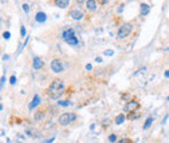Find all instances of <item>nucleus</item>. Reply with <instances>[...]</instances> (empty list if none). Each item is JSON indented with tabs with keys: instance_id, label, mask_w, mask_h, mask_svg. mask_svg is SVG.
<instances>
[{
	"instance_id": "1",
	"label": "nucleus",
	"mask_w": 169,
	"mask_h": 143,
	"mask_svg": "<svg viewBox=\"0 0 169 143\" xmlns=\"http://www.w3.org/2000/svg\"><path fill=\"white\" fill-rule=\"evenodd\" d=\"M64 90H65V83L61 78H55L54 81L51 82V85L48 86L47 89V95L51 98V99H59L61 98V95L64 94Z\"/></svg>"
},
{
	"instance_id": "2",
	"label": "nucleus",
	"mask_w": 169,
	"mask_h": 143,
	"mask_svg": "<svg viewBox=\"0 0 169 143\" xmlns=\"http://www.w3.org/2000/svg\"><path fill=\"white\" fill-rule=\"evenodd\" d=\"M63 39L65 40V42L69 44V46H77L78 44V38L76 36V34H74V30L73 29H68L65 31L63 33Z\"/></svg>"
},
{
	"instance_id": "3",
	"label": "nucleus",
	"mask_w": 169,
	"mask_h": 143,
	"mask_svg": "<svg viewBox=\"0 0 169 143\" xmlns=\"http://www.w3.org/2000/svg\"><path fill=\"white\" fill-rule=\"evenodd\" d=\"M76 118H77V116L74 113H72V112H65V113L60 115L59 124L61 126H68L69 124H72L73 121H76Z\"/></svg>"
},
{
	"instance_id": "4",
	"label": "nucleus",
	"mask_w": 169,
	"mask_h": 143,
	"mask_svg": "<svg viewBox=\"0 0 169 143\" xmlns=\"http://www.w3.org/2000/svg\"><path fill=\"white\" fill-rule=\"evenodd\" d=\"M133 31V25L129 24V22H126V24H122L120 26L118 31H117V39H124L126 38L129 34Z\"/></svg>"
},
{
	"instance_id": "5",
	"label": "nucleus",
	"mask_w": 169,
	"mask_h": 143,
	"mask_svg": "<svg viewBox=\"0 0 169 143\" xmlns=\"http://www.w3.org/2000/svg\"><path fill=\"white\" fill-rule=\"evenodd\" d=\"M51 69L54 73H63L64 69H65V65L60 59H54L51 61Z\"/></svg>"
},
{
	"instance_id": "6",
	"label": "nucleus",
	"mask_w": 169,
	"mask_h": 143,
	"mask_svg": "<svg viewBox=\"0 0 169 143\" xmlns=\"http://www.w3.org/2000/svg\"><path fill=\"white\" fill-rule=\"evenodd\" d=\"M139 108H141V103L138 100H129L125 104V107H124V111L127 112V113H130V112L138 111Z\"/></svg>"
},
{
	"instance_id": "7",
	"label": "nucleus",
	"mask_w": 169,
	"mask_h": 143,
	"mask_svg": "<svg viewBox=\"0 0 169 143\" xmlns=\"http://www.w3.org/2000/svg\"><path fill=\"white\" fill-rule=\"evenodd\" d=\"M70 18H73L74 21H81L82 18H83V12L80 9H73V10H70Z\"/></svg>"
},
{
	"instance_id": "8",
	"label": "nucleus",
	"mask_w": 169,
	"mask_h": 143,
	"mask_svg": "<svg viewBox=\"0 0 169 143\" xmlns=\"http://www.w3.org/2000/svg\"><path fill=\"white\" fill-rule=\"evenodd\" d=\"M44 65V63H43V60L40 59V57H34L33 59V68L35 70H39V69H42Z\"/></svg>"
},
{
	"instance_id": "9",
	"label": "nucleus",
	"mask_w": 169,
	"mask_h": 143,
	"mask_svg": "<svg viewBox=\"0 0 169 143\" xmlns=\"http://www.w3.org/2000/svg\"><path fill=\"white\" fill-rule=\"evenodd\" d=\"M150 5L148 4H146V3H142L141 7H139V14L142 17H144V16H147V14L150 13Z\"/></svg>"
},
{
	"instance_id": "10",
	"label": "nucleus",
	"mask_w": 169,
	"mask_h": 143,
	"mask_svg": "<svg viewBox=\"0 0 169 143\" xmlns=\"http://www.w3.org/2000/svg\"><path fill=\"white\" fill-rule=\"evenodd\" d=\"M39 104H40V96L39 95H34L31 103L29 104V109H35Z\"/></svg>"
},
{
	"instance_id": "11",
	"label": "nucleus",
	"mask_w": 169,
	"mask_h": 143,
	"mask_svg": "<svg viewBox=\"0 0 169 143\" xmlns=\"http://www.w3.org/2000/svg\"><path fill=\"white\" fill-rule=\"evenodd\" d=\"M86 7H87V9L90 10V12H95L96 8H98L95 0H86Z\"/></svg>"
},
{
	"instance_id": "12",
	"label": "nucleus",
	"mask_w": 169,
	"mask_h": 143,
	"mask_svg": "<svg viewBox=\"0 0 169 143\" xmlns=\"http://www.w3.org/2000/svg\"><path fill=\"white\" fill-rule=\"evenodd\" d=\"M69 3H70V0H55V4L57 5L59 8H61V9L68 8Z\"/></svg>"
},
{
	"instance_id": "13",
	"label": "nucleus",
	"mask_w": 169,
	"mask_h": 143,
	"mask_svg": "<svg viewBox=\"0 0 169 143\" xmlns=\"http://www.w3.org/2000/svg\"><path fill=\"white\" fill-rule=\"evenodd\" d=\"M142 116V112H139V109L138 111H134V112H130V113H127V118L131 120V121H134V120L139 118Z\"/></svg>"
},
{
	"instance_id": "14",
	"label": "nucleus",
	"mask_w": 169,
	"mask_h": 143,
	"mask_svg": "<svg viewBox=\"0 0 169 143\" xmlns=\"http://www.w3.org/2000/svg\"><path fill=\"white\" fill-rule=\"evenodd\" d=\"M47 20V14L44 12H38L35 14V21L36 22H44Z\"/></svg>"
},
{
	"instance_id": "15",
	"label": "nucleus",
	"mask_w": 169,
	"mask_h": 143,
	"mask_svg": "<svg viewBox=\"0 0 169 143\" xmlns=\"http://www.w3.org/2000/svg\"><path fill=\"white\" fill-rule=\"evenodd\" d=\"M44 116H46V112L44 111H38L35 115H34V120H35V121H40V120L44 118Z\"/></svg>"
},
{
	"instance_id": "16",
	"label": "nucleus",
	"mask_w": 169,
	"mask_h": 143,
	"mask_svg": "<svg viewBox=\"0 0 169 143\" xmlns=\"http://www.w3.org/2000/svg\"><path fill=\"white\" fill-rule=\"evenodd\" d=\"M125 115L121 113V115H118V116H116V118H115V124L116 125H121V124H124V121H125Z\"/></svg>"
},
{
	"instance_id": "17",
	"label": "nucleus",
	"mask_w": 169,
	"mask_h": 143,
	"mask_svg": "<svg viewBox=\"0 0 169 143\" xmlns=\"http://www.w3.org/2000/svg\"><path fill=\"white\" fill-rule=\"evenodd\" d=\"M152 122H153V117H148L147 120H146V122L143 124V130H147L148 127L152 125Z\"/></svg>"
},
{
	"instance_id": "18",
	"label": "nucleus",
	"mask_w": 169,
	"mask_h": 143,
	"mask_svg": "<svg viewBox=\"0 0 169 143\" xmlns=\"http://www.w3.org/2000/svg\"><path fill=\"white\" fill-rule=\"evenodd\" d=\"M59 105H61V107H68V105H70V101L68 100H61V101H57Z\"/></svg>"
},
{
	"instance_id": "19",
	"label": "nucleus",
	"mask_w": 169,
	"mask_h": 143,
	"mask_svg": "<svg viewBox=\"0 0 169 143\" xmlns=\"http://www.w3.org/2000/svg\"><path fill=\"white\" fill-rule=\"evenodd\" d=\"M21 30H20V34H21V36L22 38H25V35H26V28L24 25H21V28H20Z\"/></svg>"
},
{
	"instance_id": "20",
	"label": "nucleus",
	"mask_w": 169,
	"mask_h": 143,
	"mask_svg": "<svg viewBox=\"0 0 169 143\" xmlns=\"http://www.w3.org/2000/svg\"><path fill=\"white\" fill-rule=\"evenodd\" d=\"M108 139H109V142H111V143H115L116 141H117V137H116L115 134H111V135H109V138H108Z\"/></svg>"
},
{
	"instance_id": "21",
	"label": "nucleus",
	"mask_w": 169,
	"mask_h": 143,
	"mask_svg": "<svg viewBox=\"0 0 169 143\" xmlns=\"http://www.w3.org/2000/svg\"><path fill=\"white\" fill-rule=\"evenodd\" d=\"M117 143H131V139H129V138H122V139H120Z\"/></svg>"
},
{
	"instance_id": "22",
	"label": "nucleus",
	"mask_w": 169,
	"mask_h": 143,
	"mask_svg": "<svg viewBox=\"0 0 169 143\" xmlns=\"http://www.w3.org/2000/svg\"><path fill=\"white\" fill-rule=\"evenodd\" d=\"M104 55H106V56H112V55H113V50H107V51H104Z\"/></svg>"
},
{
	"instance_id": "23",
	"label": "nucleus",
	"mask_w": 169,
	"mask_h": 143,
	"mask_svg": "<svg viewBox=\"0 0 169 143\" xmlns=\"http://www.w3.org/2000/svg\"><path fill=\"white\" fill-rule=\"evenodd\" d=\"M16 81H17V78H16V76H12V77H10V80H9V82H10V85H14V83H16Z\"/></svg>"
},
{
	"instance_id": "24",
	"label": "nucleus",
	"mask_w": 169,
	"mask_h": 143,
	"mask_svg": "<svg viewBox=\"0 0 169 143\" xmlns=\"http://www.w3.org/2000/svg\"><path fill=\"white\" fill-rule=\"evenodd\" d=\"M22 9H24V12H26V13H28L29 10H30V8H29L28 4H24V5H22Z\"/></svg>"
},
{
	"instance_id": "25",
	"label": "nucleus",
	"mask_w": 169,
	"mask_h": 143,
	"mask_svg": "<svg viewBox=\"0 0 169 143\" xmlns=\"http://www.w3.org/2000/svg\"><path fill=\"white\" fill-rule=\"evenodd\" d=\"M3 36H4V39H9V38H10V33L5 31L4 34H3Z\"/></svg>"
},
{
	"instance_id": "26",
	"label": "nucleus",
	"mask_w": 169,
	"mask_h": 143,
	"mask_svg": "<svg viewBox=\"0 0 169 143\" xmlns=\"http://www.w3.org/2000/svg\"><path fill=\"white\" fill-rule=\"evenodd\" d=\"M5 81H7V80H5V76H3V77H1V82H0V83H1V89H3V86H4Z\"/></svg>"
},
{
	"instance_id": "27",
	"label": "nucleus",
	"mask_w": 169,
	"mask_h": 143,
	"mask_svg": "<svg viewBox=\"0 0 169 143\" xmlns=\"http://www.w3.org/2000/svg\"><path fill=\"white\" fill-rule=\"evenodd\" d=\"M108 1H109V0H99V3H100V4H107Z\"/></svg>"
},
{
	"instance_id": "28",
	"label": "nucleus",
	"mask_w": 169,
	"mask_h": 143,
	"mask_svg": "<svg viewBox=\"0 0 169 143\" xmlns=\"http://www.w3.org/2000/svg\"><path fill=\"white\" fill-rule=\"evenodd\" d=\"M109 122H111L109 120H104V121H103V125H104V126H107V125H108V124H109Z\"/></svg>"
},
{
	"instance_id": "29",
	"label": "nucleus",
	"mask_w": 169,
	"mask_h": 143,
	"mask_svg": "<svg viewBox=\"0 0 169 143\" xmlns=\"http://www.w3.org/2000/svg\"><path fill=\"white\" fill-rule=\"evenodd\" d=\"M164 76L167 77V78H169V70H165V72H164Z\"/></svg>"
},
{
	"instance_id": "30",
	"label": "nucleus",
	"mask_w": 169,
	"mask_h": 143,
	"mask_svg": "<svg viewBox=\"0 0 169 143\" xmlns=\"http://www.w3.org/2000/svg\"><path fill=\"white\" fill-rule=\"evenodd\" d=\"M91 68H92V65H91V64H87V65H86V69H87V70H90V69H91Z\"/></svg>"
},
{
	"instance_id": "31",
	"label": "nucleus",
	"mask_w": 169,
	"mask_h": 143,
	"mask_svg": "<svg viewBox=\"0 0 169 143\" xmlns=\"http://www.w3.org/2000/svg\"><path fill=\"white\" fill-rule=\"evenodd\" d=\"M95 61H96V63H101L103 60H101V57H96V59H95Z\"/></svg>"
},
{
	"instance_id": "32",
	"label": "nucleus",
	"mask_w": 169,
	"mask_h": 143,
	"mask_svg": "<svg viewBox=\"0 0 169 143\" xmlns=\"http://www.w3.org/2000/svg\"><path fill=\"white\" fill-rule=\"evenodd\" d=\"M168 117H169V115H167V116H165V117H164V120H163V124H165V122H167Z\"/></svg>"
},
{
	"instance_id": "33",
	"label": "nucleus",
	"mask_w": 169,
	"mask_h": 143,
	"mask_svg": "<svg viewBox=\"0 0 169 143\" xmlns=\"http://www.w3.org/2000/svg\"><path fill=\"white\" fill-rule=\"evenodd\" d=\"M8 59H9L8 55H4V56H3V60H8Z\"/></svg>"
},
{
	"instance_id": "34",
	"label": "nucleus",
	"mask_w": 169,
	"mask_h": 143,
	"mask_svg": "<svg viewBox=\"0 0 169 143\" xmlns=\"http://www.w3.org/2000/svg\"><path fill=\"white\" fill-rule=\"evenodd\" d=\"M85 1V0H77V3H80V4H81V3H83Z\"/></svg>"
},
{
	"instance_id": "35",
	"label": "nucleus",
	"mask_w": 169,
	"mask_h": 143,
	"mask_svg": "<svg viewBox=\"0 0 169 143\" xmlns=\"http://www.w3.org/2000/svg\"><path fill=\"white\" fill-rule=\"evenodd\" d=\"M167 100H168V101H169V96H168V98H167Z\"/></svg>"
}]
</instances>
